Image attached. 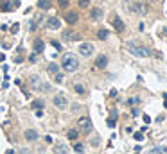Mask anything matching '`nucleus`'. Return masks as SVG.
I'll return each mask as SVG.
<instances>
[{
	"label": "nucleus",
	"instance_id": "obj_1",
	"mask_svg": "<svg viewBox=\"0 0 167 154\" xmlns=\"http://www.w3.org/2000/svg\"><path fill=\"white\" fill-rule=\"evenodd\" d=\"M61 68H63L67 74H72V72H76V70L79 68V61L76 59L74 54H65V56L61 57Z\"/></svg>",
	"mask_w": 167,
	"mask_h": 154
},
{
	"label": "nucleus",
	"instance_id": "obj_2",
	"mask_svg": "<svg viewBox=\"0 0 167 154\" xmlns=\"http://www.w3.org/2000/svg\"><path fill=\"white\" fill-rule=\"evenodd\" d=\"M128 49L137 57H146V56H149V50L146 47H140V45H137V43H133V41H128Z\"/></svg>",
	"mask_w": 167,
	"mask_h": 154
},
{
	"label": "nucleus",
	"instance_id": "obj_3",
	"mask_svg": "<svg viewBox=\"0 0 167 154\" xmlns=\"http://www.w3.org/2000/svg\"><path fill=\"white\" fill-rule=\"evenodd\" d=\"M77 125H79V131L81 133H90V129H92V122H90V118H86V117H83V118H79L77 120Z\"/></svg>",
	"mask_w": 167,
	"mask_h": 154
},
{
	"label": "nucleus",
	"instance_id": "obj_4",
	"mask_svg": "<svg viewBox=\"0 0 167 154\" xmlns=\"http://www.w3.org/2000/svg\"><path fill=\"white\" fill-rule=\"evenodd\" d=\"M79 54L85 56V57H90L93 54V45L92 43H81L79 45Z\"/></svg>",
	"mask_w": 167,
	"mask_h": 154
},
{
	"label": "nucleus",
	"instance_id": "obj_5",
	"mask_svg": "<svg viewBox=\"0 0 167 154\" xmlns=\"http://www.w3.org/2000/svg\"><path fill=\"white\" fill-rule=\"evenodd\" d=\"M52 102H54V106L58 107V109H65L68 104H67V99H65V95L63 93H59V95H56L54 99H52Z\"/></svg>",
	"mask_w": 167,
	"mask_h": 154
},
{
	"label": "nucleus",
	"instance_id": "obj_6",
	"mask_svg": "<svg viewBox=\"0 0 167 154\" xmlns=\"http://www.w3.org/2000/svg\"><path fill=\"white\" fill-rule=\"evenodd\" d=\"M47 27H49L51 31H58V29L61 27V21H59L56 16H52V18H49V20H47Z\"/></svg>",
	"mask_w": 167,
	"mask_h": 154
},
{
	"label": "nucleus",
	"instance_id": "obj_7",
	"mask_svg": "<svg viewBox=\"0 0 167 154\" xmlns=\"http://www.w3.org/2000/svg\"><path fill=\"white\" fill-rule=\"evenodd\" d=\"M147 11H149V7H147L146 4L135 2V13H138V14H147Z\"/></svg>",
	"mask_w": 167,
	"mask_h": 154
},
{
	"label": "nucleus",
	"instance_id": "obj_8",
	"mask_svg": "<svg viewBox=\"0 0 167 154\" xmlns=\"http://www.w3.org/2000/svg\"><path fill=\"white\" fill-rule=\"evenodd\" d=\"M23 136H25V140H29V142H34V140H38V131L27 129L25 133H23Z\"/></svg>",
	"mask_w": 167,
	"mask_h": 154
},
{
	"label": "nucleus",
	"instance_id": "obj_9",
	"mask_svg": "<svg viewBox=\"0 0 167 154\" xmlns=\"http://www.w3.org/2000/svg\"><path fill=\"white\" fill-rule=\"evenodd\" d=\"M65 20L68 21L70 25H74L76 21H77V13H74V11H68V13L65 14Z\"/></svg>",
	"mask_w": 167,
	"mask_h": 154
},
{
	"label": "nucleus",
	"instance_id": "obj_10",
	"mask_svg": "<svg viewBox=\"0 0 167 154\" xmlns=\"http://www.w3.org/2000/svg\"><path fill=\"white\" fill-rule=\"evenodd\" d=\"M106 64H108V57L106 56H99L97 61H95V68H104Z\"/></svg>",
	"mask_w": 167,
	"mask_h": 154
},
{
	"label": "nucleus",
	"instance_id": "obj_11",
	"mask_svg": "<svg viewBox=\"0 0 167 154\" xmlns=\"http://www.w3.org/2000/svg\"><path fill=\"white\" fill-rule=\"evenodd\" d=\"M54 152L56 154H68V147L63 145V143H56L54 145Z\"/></svg>",
	"mask_w": 167,
	"mask_h": 154
},
{
	"label": "nucleus",
	"instance_id": "obj_12",
	"mask_svg": "<svg viewBox=\"0 0 167 154\" xmlns=\"http://www.w3.org/2000/svg\"><path fill=\"white\" fill-rule=\"evenodd\" d=\"M113 27L119 31V32H122L124 31V21L121 18H113Z\"/></svg>",
	"mask_w": 167,
	"mask_h": 154
},
{
	"label": "nucleus",
	"instance_id": "obj_13",
	"mask_svg": "<svg viewBox=\"0 0 167 154\" xmlns=\"http://www.w3.org/2000/svg\"><path fill=\"white\" fill-rule=\"evenodd\" d=\"M61 38H63V39H67V41H72V39H76L77 36H76V34H74L72 31H63Z\"/></svg>",
	"mask_w": 167,
	"mask_h": 154
},
{
	"label": "nucleus",
	"instance_id": "obj_14",
	"mask_svg": "<svg viewBox=\"0 0 167 154\" xmlns=\"http://www.w3.org/2000/svg\"><path fill=\"white\" fill-rule=\"evenodd\" d=\"M43 49H45L43 41H41V39H36V41H34V52H36V54H41Z\"/></svg>",
	"mask_w": 167,
	"mask_h": 154
},
{
	"label": "nucleus",
	"instance_id": "obj_15",
	"mask_svg": "<svg viewBox=\"0 0 167 154\" xmlns=\"http://www.w3.org/2000/svg\"><path fill=\"white\" fill-rule=\"evenodd\" d=\"M90 16H92V18H93V20H99V18H101V16H103V11H101V9H99V7H93V9H92V11H90Z\"/></svg>",
	"mask_w": 167,
	"mask_h": 154
},
{
	"label": "nucleus",
	"instance_id": "obj_16",
	"mask_svg": "<svg viewBox=\"0 0 167 154\" xmlns=\"http://www.w3.org/2000/svg\"><path fill=\"white\" fill-rule=\"evenodd\" d=\"M77 136H79V131H76V129H70V131H68V138L72 140V142H76Z\"/></svg>",
	"mask_w": 167,
	"mask_h": 154
},
{
	"label": "nucleus",
	"instance_id": "obj_17",
	"mask_svg": "<svg viewBox=\"0 0 167 154\" xmlns=\"http://www.w3.org/2000/svg\"><path fill=\"white\" fill-rule=\"evenodd\" d=\"M33 109H43V100L41 99H36V100H33Z\"/></svg>",
	"mask_w": 167,
	"mask_h": 154
},
{
	"label": "nucleus",
	"instance_id": "obj_18",
	"mask_svg": "<svg viewBox=\"0 0 167 154\" xmlns=\"http://www.w3.org/2000/svg\"><path fill=\"white\" fill-rule=\"evenodd\" d=\"M38 7H40V9H49V7H51V0H40V2H38Z\"/></svg>",
	"mask_w": 167,
	"mask_h": 154
},
{
	"label": "nucleus",
	"instance_id": "obj_19",
	"mask_svg": "<svg viewBox=\"0 0 167 154\" xmlns=\"http://www.w3.org/2000/svg\"><path fill=\"white\" fill-rule=\"evenodd\" d=\"M74 92L79 93V95H83V93H85V86L79 84V82H76V84H74Z\"/></svg>",
	"mask_w": 167,
	"mask_h": 154
},
{
	"label": "nucleus",
	"instance_id": "obj_20",
	"mask_svg": "<svg viewBox=\"0 0 167 154\" xmlns=\"http://www.w3.org/2000/svg\"><path fill=\"white\" fill-rule=\"evenodd\" d=\"M97 36H99V39H106V38H108V31H106V29H101V31L97 32Z\"/></svg>",
	"mask_w": 167,
	"mask_h": 154
},
{
	"label": "nucleus",
	"instance_id": "obj_21",
	"mask_svg": "<svg viewBox=\"0 0 167 154\" xmlns=\"http://www.w3.org/2000/svg\"><path fill=\"white\" fill-rule=\"evenodd\" d=\"M74 150H76V152H83V150H85V145H83V143H76V142H74Z\"/></svg>",
	"mask_w": 167,
	"mask_h": 154
},
{
	"label": "nucleus",
	"instance_id": "obj_22",
	"mask_svg": "<svg viewBox=\"0 0 167 154\" xmlns=\"http://www.w3.org/2000/svg\"><path fill=\"white\" fill-rule=\"evenodd\" d=\"M49 72H51V74H58V64H56V63H51V64H49Z\"/></svg>",
	"mask_w": 167,
	"mask_h": 154
},
{
	"label": "nucleus",
	"instance_id": "obj_23",
	"mask_svg": "<svg viewBox=\"0 0 167 154\" xmlns=\"http://www.w3.org/2000/svg\"><path fill=\"white\" fill-rule=\"evenodd\" d=\"M77 4H79L81 7H88V4H90V0H77Z\"/></svg>",
	"mask_w": 167,
	"mask_h": 154
},
{
	"label": "nucleus",
	"instance_id": "obj_24",
	"mask_svg": "<svg viewBox=\"0 0 167 154\" xmlns=\"http://www.w3.org/2000/svg\"><path fill=\"white\" fill-rule=\"evenodd\" d=\"M54 81L61 84V82H63V75H61V74H54Z\"/></svg>",
	"mask_w": 167,
	"mask_h": 154
},
{
	"label": "nucleus",
	"instance_id": "obj_25",
	"mask_svg": "<svg viewBox=\"0 0 167 154\" xmlns=\"http://www.w3.org/2000/svg\"><path fill=\"white\" fill-rule=\"evenodd\" d=\"M129 104L133 106V104H140V97H131L129 99Z\"/></svg>",
	"mask_w": 167,
	"mask_h": 154
},
{
	"label": "nucleus",
	"instance_id": "obj_26",
	"mask_svg": "<svg viewBox=\"0 0 167 154\" xmlns=\"http://www.w3.org/2000/svg\"><path fill=\"white\" fill-rule=\"evenodd\" d=\"M68 2H70V0H59L58 4H59V7H63V9H65V7H68Z\"/></svg>",
	"mask_w": 167,
	"mask_h": 154
},
{
	"label": "nucleus",
	"instance_id": "obj_27",
	"mask_svg": "<svg viewBox=\"0 0 167 154\" xmlns=\"http://www.w3.org/2000/svg\"><path fill=\"white\" fill-rule=\"evenodd\" d=\"M135 140L140 142V140H142V133H135Z\"/></svg>",
	"mask_w": 167,
	"mask_h": 154
},
{
	"label": "nucleus",
	"instance_id": "obj_28",
	"mask_svg": "<svg viewBox=\"0 0 167 154\" xmlns=\"http://www.w3.org/2000/svg\"><path fill=\"white\" fill-rule=\"evenodd\" d=\"M72 109H74V111H79L81 106H79V104H74V106H72Z\"/></svg>",
	"mask_w": 167,
	"mask_h": 154
},
{
	"label": "nucleus",
	"instance_id": "obj_29",
	"mask_svg": "<svg viewBox=\"0 0 167 154\" xmlns=\"http://www.w3.org/2000/svg\"><path fill=\"white\" fill-rule=\"evenodd\" d=\"M131 115H133V117H138V115H140V111H138V109H133Z\"/></svg>",
	"mask_w": 167,
	"mask_h": 154
},
{
	"label": "nucleus",
	"instance_id": "obj_30",
	"mask_svg": "<svg viewBox=\"0 0 167 154\" xmlns=\"http://www.w3.org/2000/svg\"><path fill=\"white\" fill-rule=\"evenodd\" d=\"M108 125H110V127H113V125H115V120H113V118H110V120H108Z\"/></svg>",
	"mask_w": 167,
	"mask_h": 154
},
{
	"label": "nucleus",
	"instance_id": "obj_31",
	"mask_svg": "<svg viewBox=\"0 0 167 154\" xmlns=\"http://www.w3.org/2000/svg\"><path fill=\"white\" fill-rule=\"evenodd\" d=\"M144 122H146V124H149V122H151V118H149L147 115H144Z\"/></svg>",
	"mask_w": 167,
	"mask_h": 154
},
{
	"label": "nucleus",
	"instance_id": "obj_32",
	"mask_svg": "<svg viewBox=\"0 0 167 154\" xmlns=\"http://www.w3.org/2000/svg\"><path fill=\"white\" fill-rule=\"evenodd\" d=\"M20 154H29V150H27V149H22V150H20Z\"/></svg>",
	"mask_w": 167,
	"mask_h": 154
}]
</instances>
